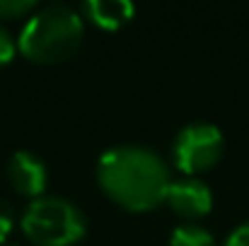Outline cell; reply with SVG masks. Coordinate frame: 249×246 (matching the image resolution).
Instances as JSON below:
<instances>
[{
  "label": "cell",
  "mask_w": 249,
  "mask_h": 246,
  "mask_svg": "<svg viewBox=\"0 0 249 246\" xmlns=\"http://www.w3.org/2000/svg\"><path fill=\"white\" fill-rule=\"evenodd\" d=\"M19 225L36 246H73L87 232L83 210L73 200L53 193L32 198L19 217Z\"/></svg>",
  "instance_id": "3957f363"
},
{
  "label": "cell",
  "mask_w": 249,
  "mask_h": 246,
  "mask_svg": "<svg viewBox=\"0 0 249 246\" xmlns=\"http://www.w3.org/2000/svg\"><path fill=\"white\" fill-rule=\"evenodd\" d=\"M36 7V0H0V17L10 19V17H19L27 15Z\"/></svg>",
  "instance_id": "9c48e42d"
},
{
  "label": "cell",
  "mask_w": 249,
  "mask_h": 246,
  "mask_svg": "<svg viewBox=\"0 0 249 246\" xmlns=\"http://www.w3.org/2000/svg\"><path fill=\"white\" fill-rule=\"evenodd\" d=\"M0 246H22V244H17V242H5V244H0Z\"/></svg>",
  "instance_id": "4fadbf2b"
},
{
  "label": "cell",
  "mask_w": 249,
  "mask_h": 246,
  "mask_svg": "<svg viewBox=\"0 0 249 246\" xmlns=\"http://www.w3.org/2000/svg\"><path fill=\"white\" fill-rule=\"evenodd\" d=\"M223 246H249V220L247 222H240L225 239Z\"/></svg>",
  "instance_id": "7c38bea8"
},
{
  "label": "cell",
  "mask_w": 249,
  "mask_h": 246,
  "mask_svg": "<svg viewBox=\"0 0 249 246\" xmlns=\"http://www.w3.org/2000/svg\"><path fill=\"white\" fill-rule=\"evenodd\" d=\"M83 34V12L66 0H49L27 15L17 49L34 63H58L78 51Z\"/></svg>",
  "instance_id": "7a4b0ae2"
},
{
  "label": "cell",
  "mask_w": 249,
  "mask_h": 246,
  "mask_svg": "<svg viewBox=\"0 0 249 246\" xmlns=\"http://www.w3.org/2000/svg\"><path fill=\"white\" fill-rule=\"evenodd\" d=\"M165 200L177 215H181L186 220H196V217H203L211 213L213 191L198 176H179L169 183Z\"/></svg>",
  "instance_id": "5b68a950"
},
{
  "label": "cell",
  "mask_w": 249,
  "mask_h": 246,
  "mask_svg": "<svg viewBox=\"0 0 249 246\" xmlns=\"http://www.w3.org/2000/svg\"><path fill=\"white\" fill-rule=\"evenodd\" d=\"M5 174H7L10 186L17 193L29 196V198L44 196L46 183H49V169H46V164L32 150H15L7 157V162H5Z\"/></svg>",
  "instance_id": "8992f818"
},
{
  "label": "cell",
  "mask_w": 249,
  "mask_h": 246,
  "mask_svg": "<svg viewBox=\"0 0 249 246\" xmlns=\"http://www.w3.org/2000/svg\"><path fill=\"white\" fill-rule=\"evenodd\" d=\"M97 181L102 191L126 210H150L160 205L172 183L169 166L148 145L119 143L97 160Z\"/></svg>",
  "instance_id": "6da1fadb"
},
{
  "label": "cell",
  "mask_w": 249,
  "mask_h": 246,
  "mask_svg": "<svg viewBox=\"0 0 249 246\" xmlns=\"http://www.w3.org/2000/svg\"><path fill=\"white\" fill-rule=\"evenodd\" d=\"M15 222H17V213H15L12 203L0 196V244L7 242V234L12 232Z\"/></svg>",
  "instance_id": "30bf717a"
},
{
  "label": "cell",
  "mask_w": 249,
  "mask_h": 246,
  "mask_svg": "<svg viewBox=\"0 0 249 246\" xmlns=\"http://www.w3.org/2000/svg\"><path fill=\"white\" fill-rule=\"evenodd\" d=\"M169 246H218L215 237L196 222H184L177 225L169 234Z\"/></svg>",
  "instance_id": "ba28073f"
},
{
  "label": "cell",
  "mask_w": 249,
  "mask_h": 246,
  "mask_svg": "<svg viewBox=\"0 0 249 246\" xmlns=\"http://www.w3.org/2000/svg\"><path fill=\"white\" fill-rule=\"evenodd\" d=\"M136 12L131 0H85L83 15L92 19L102 29H119L124 27Z\"/></svg>",
  "instance_id": "52a82bcc"
},
{
  "label": "cell",
  "mask_w": 249,
  "mask_h": 246,
  "mask_svg": "<svg viewBox=\"0 0 249 246\" xmlns=\"http://www.w3.org/2000/svg\"><path fill=\"white\" fill-rule=\"evenodd\" d=\"M225 150L223 131L211 121H191L181 126L172 140V160L184 176H196L211 169Z\"/></svg>",
  "instance_id": "277c9868"
},
{
  "label": "cell",
  "mask_w": 249,
  "mask_h": 246,
  "mask_svg": "<svg viewBox=\"0 0 249 246\" xmlns=\"http://www.w3.org/2000/svg\"><path fill=\"white\" fill-rule=\"evenodd\" d=\"M19 49H17V39L10 34V29L7 27H2L0 24V66H5V63H10L12 58H15V53H17Z\"/></svg>",
  "instance_id": "8fae6325"
}]
</instances>
